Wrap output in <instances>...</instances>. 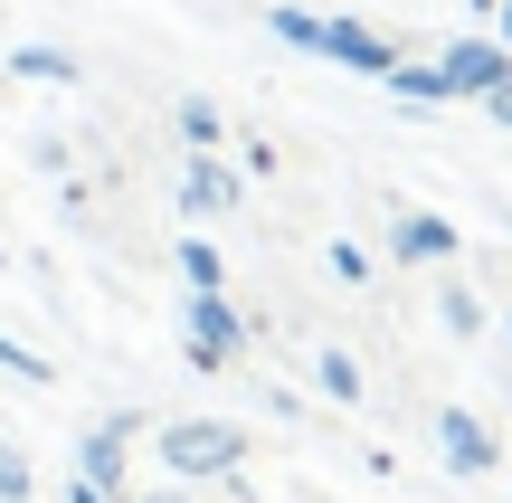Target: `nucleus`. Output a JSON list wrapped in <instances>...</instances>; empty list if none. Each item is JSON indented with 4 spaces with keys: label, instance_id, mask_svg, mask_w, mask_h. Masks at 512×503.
Wrapping results in <instances>:
<instances>
[{
    "label": "nucleus",
    "instance_id": "6e6552de",
    "mask_svg": "<svg viewBox=\"0 0 512 503\" xmlns=\"http://www.w3.org/2000/svg\"><path fill=\"white\" fill-rule=\"evenodd\" d=\"M494 19H503V48H512V0H503V10H494Z\"/></svg>",
    "mask_w": 512,
    "mask_h": 503
},
{
    "label": "nucleus",
    "instance_id": "f03ea898",
    "mask_svg": "<svg viewBox=\"0 0 512 503\" xmlns=\"http://www.w3.org/2000/svg\"><path fill=\"white\" fill-rule=\"evenodd\" d=\"M437 67H446V86H456V95H503L512 86V48H503V38H456Z\"/></svg>",
    "mask_w": 512,
    "mask_h": 503
},
{
    "label": "nucleus",
    "instance_id": "1a4fd4ad",
    "mask_svg": "<svg viewBox=\"0 0 512 503\" xmlns=\"http://www.w3.org/2000/svg\"><path fill=\"white\" fill-rule=\"evenodd\" d=\"M475 10H503V0H475Z\"/></svg>",
    "mask_w": 512,
    "mask_h": 503
},
{
    "label": "nucleus",
    "instance_id": "39448f33",
    "mask_svg": "<svg viewBox=\"0 0 512 503\" xmlns=\"http://www.w3.org/2000/svg\"><path fill=\"white\" fill-rule=\"evenodd\" d=\"M399 257H456V228L446 219H399Z\"/></svg>",
    "mask_w": 512,
    "mask_h": 503
},
{
    "label": "nucleus",
    "instance_id": "423d86ee",
    "mask_svg": "<svg viewBox=\"0 0 512 503\" xmlns=\"http://www.w3.org/2000/svg\"><path fill=\"white\" fill-rule=\"evenodd\" d=\"M389 86H399L408 105H446V95H456V86H446V67H408V57H399V76H389Z\"/></svg>",
    "mask_w": 512,
    "mask_h": 503
},
{
    "label": "nucleus",
    "instance_id": "0eeeda50",
    "mask_svg": "<svg viewBox=\"0 0 512 503\" xmlns=\"http://www.w3.org/2000/svg\"><path fill=\"white\" fill-rule=\"evenodd\" d=\"M484 105H494V124H512V86H503V95H484Z\"/></svg>",
    "mask_w": 512,
    "mask_h": 503
},
{
    "label": "nucleus",
    "instance_id": "20e7f679",
    "mask_svg": "<svg viewBox=\"0 0 512 503\" xmlns=\"http://www.w3.org/2000/svg\"><path fill=\"white\" fill-rule=\"evenodd\" d=\"M171 456H181V466H228L238 437H228V428H181V437H171Z\"/></svg>",
    "mask_w": 512,
    "mask_h": 503
},
{
    "label": "nucleus",
    "instance_id": "f257e3e1",
    "mask_svg": "<svg viewBox=\"0 0 512 503\" xmlns=\"http://www.w3.org/2000/svg\"><path fill=\"white\" fill-rule=\"evenodd\" d=\"M275 29H285L294 48H323V57H342V67H361V76H399V48H389L380 29H361V19H313V10H275Z\"/></svg>",
    "mask_w": 512,
    "mask_h": 503
},
{
    "label": "nucleus",
    "instance_id": "7ed1b4c3",
    "mask_svg": "<svg viewBox=\"0 0 512 503\" xmlns=\"http://www.w3.org/2000/svg\"><path fill=\"white\" fill-rule=\"evenodd\" d=\"M437 447H446V466H456V475H484V466H494V428H484V418H465V409L437 418Z\"/></svg>",
    "mask_w": 512,
    "mask_h": 503
}]
</instances>
